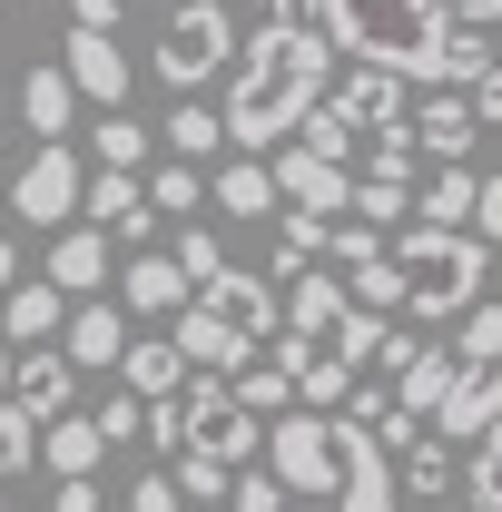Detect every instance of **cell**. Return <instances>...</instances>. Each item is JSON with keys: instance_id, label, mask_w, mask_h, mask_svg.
I'll return each mask as SVG.
<instances>
[{"instance_id": "41", "label": "cell", "mask_w": 502, "mask_h": 512, "mask_svg": "<svg viewBox=\"0 0 502 512\" xmlns=\"http://www.w3.org/2000/svg\"><path fill=\"white\" fill-rule=\"evenodd\" d=\"M99 434H109V444H138V434H148V394H119V404H99Z\"/></svg>"}, {"instance_id": "44", "label": "cell", "mask_w": 502, "mask_h": 512, "mask_svg": "<svg viewBox=\"0 0 502 512\" xmlns=\"http://www.w3.org/2000/svg\"><path fill=\"white\" fill-rule=\"evenodd\" d=\"M178 266H188L197 286H207V276H217V266H227V247H217V237H207V227H188V237H178Z\"/></svg>"}, {"instance_id": "50", "label": "cell", "mask_w": 502, "mask_h": 512, "mask_svg": "<svg viewBox=\"0 0 502 512\" xmlns=\"http://www.w3.org/2000/svg\"><path fill=\"white\" fill-rule=\"evenodd\" d=\"M10 375H20V355H10V345H0V394H10Z\"/></svg>"}, {"instance_id": "40", "label": "cell", "mask_w": 502, "mask_h": 512, "mask_svg": "<svg viewBox=\"0 0 502 512\" xmlns=\"http://www.w3.org/2000/svg\"><path fill=\"white\" fill-rule=\"evenodd\" d=\"M325 256H335V266H365V256H384V227H375V217H345Z\"/></svg>"}, {"instance_id": "11", "label": "cell", "mask_w": 502, "mask_h": 512, "mask_svg": "<svg viewBox=\"0 0 502 512\" xmlns=\"http://www.w3.org/2000/svg\"><path fill=\"white\" fill-rule=\"evenodd\" d=\"M493 424H502V355H493V365H463L453 394L434 404V434H443V444H473V434H493Z\"/></svg>"}, {"instance_id": "28", "label": "cell", "mask_w": 502, "mask_h": 512, "mask_svg": "<svg viewBox=\"0 0 502 512\" xmlns=\"http://www.w3.org/2000/svg\"><path fill=\"white\" fill-rule=\"evenodd\" d=\"M148 207H158V217H197V207H207L197 158H158V168H148Z\"/></svg>"}, {"instance_id": "39", "label": "cell", "mask_w": 502, "mask_h": 512, "mask_svg": "<svg viewBox=\"0 0 502 512\" xmlns=\"http://www.w3.org/2000/svg\"><path fill=\"white\" fill-rule=\"evenodd\" d=\"M178 503H188L178 463H168V473H138V483H128V512H178Z\"/></svg>"}, {"instance_id": "51", "label": "cell", "mask_w": 502, "mask_h": 512, "mask_svg": "<svg viewBox=\"0 0 502 512\" xmlns=\"http://www.w3.org/2000/svg\"><path fill=\"white\" fill-rule=\"evenodd\" d=\"M0 158H10V128H0Z\"/></svg>"}, {"instance_id": "34", "label": "cell", "mask_w": 502, "mask_h": 512, "mask_svg": "<svg viewBox=\"0 0 502 512\" xmlns=\"http://www.w3.org/2000/svg\"><path fill=\"white\" fill-rule=\"evenodd\" d=\"M89 148H99V168H148V128L128 119V109H109V119L89 128Z\"/></svg>"}, {"instance_id": "13", "label": "cell", "mask_w": 502, "mask_h": 512, "mask_svg": "<svg viewBox=\"0 0 502 512\" xmlns=\"http://www.w3.org/2000/svg\"><path fill=\"white\" fill-rule=\"evenodd\" d=\"M60 69L79 79L89 109H119V99H128V50L109 40V30H69V40H60Z\"/></svg>"}, {"instance_id": "46", "label": "cell", "mask_w": 502, "mask_h": 512, "mask_svg": "<svg viewBox=\"0 0 502 512\" xmlns=\"http://www.w3.org/2000/svg\"><path fill=\"white\" fill-rule=\"evenodd\" d=\"M69 30H119V0H69Z\"/></svg>"}, {"instance_id": "5", "label": "cell", "mask_w": 502, "mask_h": 512, "mask_svg": "<svg viewBox=\"0 0 502 512\" xmlns=\"http://www.w3.org/2000/svg\"><path fill=\"white\" fill-rule=\"evenodd\" d=\"M266 473L296 493V503H325L345 512V473H355V424L335 404H286L266 424Z\"/></svg>"}, {"instance_id": "47", "label": "cell", "mask_w": 502, "mask_h": 512, "mask_svg": "<svg viewBox=\"0 0 502 512\" xmlns=\"http://www.w3.org/2000/svg\"><path fill=\"white\" fill-rule=\"evenodd\" d=\"M483 237H493V256H502V178H483V217H473Z\"/></svg>"}, {"instance_id": "27", "label": "cell", "mask_w": 502, "mask_h": 512, "mask_svg": "<svg viewBox=\"0 0 502 512\" xmlns=\"http://www.w3.org/2000/svg\"><path fill=\"white\" fill-rule=\"evenodd\" d=\"M325 247H335V217L296 207V217H286V237H276V266H266V276H306V266H315Z\"/></svg>"}, {"instance_id": "22", "label": "cell", "mask_w": 502, "mask_h": 512, "mask_svg": "<svg viewBox=\"0 0 502 512\" xmlns=\"http://www.w3.org/2000/svg\"><path fill=\"white\" fill-rule=\"evenodd\" d=\"M40 463H50V473H99V463H109L99 414H50V424H40Z\"/></svg>"}, {"instance_id": "2", "label": "cell", "mask_w": 502, "mask_h": 512, "mask_svg": "<svg viewBox=\"0 0 502 512\" xmlns=\"http://www.w3.org/2000/svg\"><path fill=\"white\" fill-rule=\"evenodd\" d=\"M375 345H384V316L355 306V286H335V276L306 266V286H286V325H276L266 355L296 375V404H345L355 375L375 365Z\"/></svg>"}, {"instance_id": "10", "label": "cell", "mask_w": 502, "mask_h": 512, "mask_svg": "<svg viewBox=\"0 0 502 512\" xmlns=\"http://www.w3.org/2000/svg\"><path fill=\"white\" fill-rule=\"evenodd\" d=\"M276 188H286V207H315V217H355V168H345V158L286 148V158H276Z\"/></svg>"}, {"instance_id": "24", "label": "cell", "mask_w": 502, "mask_h": 512, "mask_svg": "<svg viewBox=\"0 0 502 512\" xmlns=\"http://www.w3.org/2000/svg\"><path fill=\"white\" fill-rule=\"evenodd\" d=\"M69 99H79V79L60 60H40L20 79V128H40V138H69Z\"/></svg>"}, {"instance_id": "30", "label": "cell", "mask_w": 502, "mask_h": 512, "mask_svg": "<svg viewBox=\"0 0 502 512\" xmlns=\"http://www.w3.org/2000/svg\"><path fill=\"white\" fill-rule=\"evenodd\" d=\"M227 384H237V404H247V414H286V404H296V375H286L276 355H247Z\"/></svg>"}, {"instance_id": "49", "label": "cell", "mask_w": 502, "mask_h": 512, "mask_svg": "<svg viewBox=\"0 0 502 512\" xmlns=\"http://www.w3.org/2000/svg\"><path fill=\"white\" fill-rule=\"evenodd\" d=\"M443 10H453V20H483V30L502 20V0H443Z\"/></svg>"}, {"instance_id": "6", "label": "cell", "mask_w": 502, "mask_h": 512, "mask_svg": "<svg viewBox=\"0 0 502 512\" xmlns=\"http://www.w3.org/2000/svg\"><path fill=\"white\" fill-rule=\"evenodd\" d=\"M227 50H237V0H178V20L148 40V69L188 99V89H207L227 69Z\"/></svg>"}, {"instance_id": "37", "label": "cell", "mask_w": 502, "mask_h": 512, "mask_svg": "<svg viewBox=\"0 0 502 512\" xmlns=\"http://www.w3.org/2000/svg\"><path fill=\"white\" fill-rule=\"evenodd\" d=\"M345 286H355V306H404V286H394V256H365V266H345Z\"/></svg>"}, {"instance_id": "53", "label": "cell", "mask_w": 502, "mask_h": 512, "mask_svg": "<svg viewBox=\"0 0 502 512\" xmlns=\"http://www.w3.org/2000/svg\"><path fill=\"white\" fill-rule=\"evenodd\" d=\"M0 512H20V503H0Z\"/></svg>"}, {"instance_id": "3", "label": "cell", "mask_w": 502, "mask_h": 512, "mask_svg": "<svg viewBox=\"0 0 502 512\" xmlns=\"http://www.w3.org/2000/svg\"><path fill=\"white\" fill-rule=\"evenodd\" d=\"M325 30H335V50L394 69L414 89L453 79V10L443 0H325Z\"/></svg>"}, {"instance_id": "29", "label": "cell", "mask_w": 502, "mask_h": 512, "mask_svg": "<svg viewBox=\"0 0 502 512\" xmlns=\"http://www.w3.org/2000/svg\"><path fill=\"white\" fill-rule=\"evenodd\" d=\"M404 493H424V503H443V493H453V444H443L434 424L404 444Z\"/></svg>"}, {"instance_id": "25", "label": "cell", "mask_w": 502, "mask_h": 512, "mask_svg": "<svg viewBox=\"0 0 502 512\" xmlns=\"http://www.w3.org/2000/svg\"><path fill=\"white\" fill-rule=\"evenodd\" d=\"M128 355V306H69V365H119Z\"/></svg>"}, {"instance_id": "45", "label": "cell", "mask_w": 502, "mask_h": 512, "mask_svg": "<svg viewBox=\"0 0 502 512\" xmlns=\"http://www.w3.org/2000/svg\"><path fill=\"white\" fill-rule=\"evenodd\" d=\"M60 512H99V473H60Z\"/></svg>"}, {"instance_id": "4", "label": "cell", "mask_w": 502, "mask_h": 512, "mask_svg": "<svg viewBox=\"0 0 502 512\" xmlns=\"http://www.w3.org/2000/svg\"><path fill=\"white\" fill-rule=\"evenodd\" d=\"M394 286H404V316H463L473 296H483V266H493V237H473V227H434V217H404L394 237Z\"/></svg>"}, {"instance_id": "36", "label": "cell", "mask_w": 502, "mask_h": 512, "mask_svg": "<svg viewBox=\"0 0 502 512\" xmlns=\"http://www.w3.org/2000/svg\"><path fill=\"white\" fill-rule=\"evenodd\" d=\"M178 483H188V503H227V493H237V463H207V453H178Z\"/></svg>"}, {"instance_id": "31", "label": "cell", "mask_w": 502, "mask_h": 512, "mask_svg": "<svg viewBox=\"0 0 502 512\" xmlns=\"http://www.w3.org/2000/svg\"><path fill=\"white\" fill-rule=\"evenodd\" d=\"M217 148H227V119L197 109V99H178L168 109V158H217Z\"/></svg>"}, {"instance_id": "12", "label": "cell", "mask_w": 502, "mask_h": 512, "mask_svg": "<svg viewBox=\"0 0 502 512\" xmlns=\"http://www.w3.org/2000/svg\"><path fill=\"white\" fill-rule=\"evenodd\" d=\"M178 345H188V365H197V375H237L247 355H266V345H256V335H237V325L217 316L207 296H188V306H178Z\"/></svg>"}, {"instance_id": "16", "label": "cell", "mask_w": 502, "mask_h": 512, "mask_svg": "<svg viewBox=\"0 0 502 512\" xmlns=\"http://www.w3.org/2000/svg\"><path fill=\"white\" fill-rule=\"evenodd\" d=\"M188 296H197V276L178 266V256H128L119 266V306L128 316H178Z\"/></svg>"}, {"instance_id": "52", "label": "cell", "mask_w": 502, "mask_h": 512, "mask_svg": "<svg viewBox=\"0 0 502 512\" xmlns=\"http://www.w3.org/2000/svg\"><path fill=\"white\" fill-rule=\"evenodd\" d=\"M0 50H10V30H0Z\"/></svg>"}, {"instance_id": "9", "label": "cell", "mask_w": 502, "mask_h": 512, "mask_svg": "<svg viewBox=\"0 0 502 512\" xmlns=\"http://www.w3.org/2000/svg\"><path fill=\"white\" fill-rule=\"evenodd\" d=\"M119 276V247H109V227L99 217H69V227H50V286H69V296H99Z\"/></svg>"}, {"instance_id": "23", "label": "cell", "mask_w": 502, "mask_h": 512, "mask_svg": "<svg viewBox=\"0 0 502 512\" xmlns=\"http://www.w3.org/2000/svg\"><path fill=\"white\" fill-rule=\"evenodd\" d=\"M453 375H463V355H443V345H414V365L394 375V404H404L414 424H434V404L453 394Z\"/></svg>"}, {"instance_id": "38", "label": "cell", "mask_w": 502, "mask_h": 512, "mask_svg": "<svg viewBox=\"0 0 502 512\" xmlns=\"http://www.w3.org/2000/svg\"><path fill=\"white\" fill-rule=\"evenodd\" d=\"M473 503L502 512V424H493V434H473Z\"/></svg>"}, {"instance_id": "32", "label": "cell", "mask_w": 502, "mask_h": 512, "mask_svg": "<svg viewBox=\"0 0 502 512\" xmlns=\"http://www.w3.org/2000/svg\"><path fill=\"white\" fill-rule=\"evenodd\" d=\"M30 463H40V414L0 394V483H10V473H30Z\"/></svg>"}, {"instance_id": "1", "label": "cell", "mask_w": 502, "mask_h": 512, "mask_svg": "<svg viewBox=\"0 0 502 512\" xmlns=\"http://www.w3.org/2000/svg\"><path fill=\"white\" fill-rule=\"evenodd\" d=\"M325 89H335V30H325V20H266L256 40H237L227 148H276V138H296Z\"/></svg>"}, {"instance_id": "54", "label": "cell", "mask_w": 502, "mask_h": 512, "mask_svg": "<svg viewBox=\"0 0 502 512\" xmlns=\"http://www.w3.org/2000/svg\"><path fill=\"white\" fill-rule=\"evenodd\" d=\"M473 512H483V503H473Z\"/></svg>"}, {"instance_id": "42", "label": "cell", "mask_w": 502, "mask_h": 512, "mask_svg": "<svg viewBox=\"0 0 502 512\" xmlns=\"http://www.w3.org/2000/svg\"><path fill=\"white\" fill-rule=\"evenodd\" d=\"M463 99H473V119H483V128H502V60L473 69V79H463Z\"/></svg>"}, {"instance_id": "8", "label": "cell", "mask_w": 502, "mask_h": 512, "mask_svg": "<svg viewBox=\"0 0 502 512\" xmlns=\"http://www.w3.org/2000/svg\"><path fill=\"white\" fill-rule=\"evenodd\" d=\"M197 296H207L217 316L237 325V335H256V345H276V325H286V296H276V276H256V266H217Z\"/></svg>"}, {"instance_id": "48", "label": "cell", "mask_w": 502, "mask_h": 512, "mask_svg": "<svg viewBox=\"0 0 502 512\" xmlns=\"http://www.w3.org/2000/svg\"><path fill=\"white\" fill-rule=\"evenodd\" d=\"M10 286H20V237L0 227V296H10Z\"/></svg>"}, {"instance_id": "19", "label": "cell", "mask_w": 502, "mask_h": 512, "mask_svg": "<svg viewBox=\"0 0 502 512\" xmlns=\"http://www.w3.org/2000/svg\"><path fill=\"white\" fill-rule=\"evenodd\" d=\"M207 207H227V227H237V217H266V207H286V188H276V168H266L256 148H237V158L217 168V188H207Z\"/></svg>"}, {"instance_id": "15", "label": "cell", "mask_w": 502, "mask_h": 512, "mask_svg": "<svg viewBox=\"0 0 502 512\" xmlns=\"http://www.w3.org/2000/svg\"><path fill=\"white\" fill-rule=\"evenodd\" d=\"M404 128H414V148H424V158H473V138H483L473 99H463L453 79H434V99H424V109H414Z\"/></svg>"}, {"instance_id": "17", "label": "cell", "mask_w": 502, "mask_h": 512, "mask_svg": "<svg viewBox=\"0 0 502 512\" xmlns=\"http://www.w3.org/2000/svg\"><path fill=\"white\" fill-rule=\"evenodd\" d=\"M414 217H434V227H473V217H483V178H473V158H434L424 188H414Z\"/></svg>"}, {"instance_id": "18", "label": "cell", "mask_w": 502, "mask_h": 512, "mask_svg": "<svg viewBox=\"0 0 502 512\" xmlns=\"http://www.w3.org/2000/svg\"><path fill=\"white\" fill-rule=\"evenodd\" d=\"M69 375H79V365H69V345H20V375H10V404H30V414L50 424V414H69Z\"/></svg>"}, {"instance_id": "26", "label": "cell", "mask_w": 502, "mask_h": 512, "mask_svg": "<svg viewBox=\"0 0 502 512\" xmlns=\"http://www.w3.org/2000/svg\"><path fill=\"white\" fill-rule=\"evenodd\" d=\"M79 217H99V227H128V217H148V188H138V168H99L89 197H79Z\"/></svg>"}, {"instance_id": "35", "label": "cell", "mask_w": 502, "mask_h": 512, "mask_svg": "<svg viewBox=\"0 0 502 512\" xmlns=\"http://www.w3.org/2000/svg\"><path fill=\"white\" fill-rule=\"evenodd\" d=\"M453 325H463V365H493V355H502V306H493V296H473Z\"/></svg>"}, {"instance_id": "7", "label": "cell", "mask_w": 502, "mask_h": 512, "mask_svg": "<svg viewBox=\"0 0 502 512\" xmlns=\"http://www.w3.org/2000/svg\"><path fill=\"white\" fill-rule=\"evenodd\" d=\"M79 197H89V168L69 158V138H40V148L10 168V217H20V227H69Z\"/></svg>"}, {"instance_id": "14", "label": "cell", "mask_w": 502, "mask_h": 512, "mask_svg": "<svg viewBox=\"0 0 502 512\" xmlns=\"http://www.w3.org/2000/svg\"><path fill=\"white\" fill-rule=\"evenodd\" d=\"M325 99H335L355 128H404V119H414V79H394V69H375V60L355 69V79H335Z\"/></svg>"}, {"instance_id": "33", "label": "cell", "mask_w": 502, "mask_h": 512, "mask_svg": "<svg viewBox=\"0 0 502 512\" xmlns=\"http://www.w3.org/2000/svg\"><path fill=\"white\" fill-rule=\"evenodd\" d=\"M355 138H365V128L345 119L335 99H315V109H306V128H296V148H315V158H355Z\"/></svg>"}, {"instance_id": "43", "label": "cell", "mask_w": 502, "mask_h": 512, "mask_svg": "<svg viewBox=\"0 0 502 512\" xmlns=\"http://www.w3.org/2000/svg\"><path fill=\"white\" fill-rule=\"evenodd\" d=\"M227 503H237V512H296V493H286V483H276V473H256V483H237V493H227Z\"/></svg>"}, {"instance_id": "20", "label": "cell", "mask_w": 502, "mask_h": 512, "mask_svg": "<svg viewBox=\"0 0 502 512\" xmlns=\"http://www.w3.org/2000/svg\"><path fill=\"white\" fill-rule=\"evenodd\" d=\"M119 375H128V394H148V404H158V394H188V345H178V335H138V345H128L119 355Z\"/></svg>"}, {"instance_id": "21", "label": "cell", "mask_w": 502, "mask_h": 512, "mask_svg": "<svg viewBox=\"0 0 502 512\" xmlns=\"http://www.w3.org/2000/svg\"><path fill=\"white\" fill-rule=\"evenodd\" d=\"M60 325H69V286H50V276L0 296V335H10V345H50Z\"/></svg>"}]
</instances>
